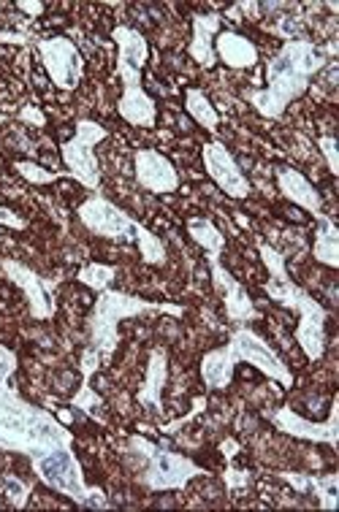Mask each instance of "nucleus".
Instances as JSON below:
<instances>
[{
	"label": "nucleus",
	"mask_w": 339,
	"mask_h": 512,
	"mask_svg": "<svg viewBox=\"0 0 339 512\" xmlns=\"http://www.w3.org/2000/svg\"><path fill=\"white\" fill-rule=\"evenodd\" d=\"M114 274H117V269L114 266H104V263H90V266H85V269L79 271V277L76 280L82 282V285H87V288L93 290H109V285H112Z\"/></svg>",
	"instance_id": "obj_28"
},
{
	"label": "nucleus",
	"mask_w": 339,
	"mask_h": 512,
	"mask_svg": "<svg viewBox=\"0 0 339 512\" xmlns=\"http://www.w3.org/2000/svg\"><path fill=\"white\" fill-rule=\"evenodd\" d=\"M109 136L104 125H98L93 120H79L76 122L74 139L66 141L60 155H63V163L68 166V174L85 185L87 190H98L101 187V168H98V160H95L93 147L98 141H104Z\"/></svg>",
	"instance_id": "obj_7"
},
{
	"label": "nucleus",
	"mask_w": 339,
	"mask_h": 512,
	"mask_svg": "<svg viewBox=\"0 0 339 512\" xmlns=\"http://www.w3.org/2000/svg\"><path fill=\"white\" fill-rule=\"evenodd\" d=\"M79 220L93 233L114 239V242H131L133 236H136V220L101 196H93L90 201L79 206Z\"/></svg>",
	"instance_id": "obj_10"
},
{
	"label": "nucleus",
	"mask_w": 339,
	"mask_h": 512,
	"mask_svg": "<svg viewBox=\"0 0 339 512\" xmlns=\"http://www.w3.org/2000/svg\"><path fill=\"white\" fill-rule=\"evenodd\" d=\"M277 187H280V193H283L288 201L307 209L312 217L323 215V201L321 196H318V190H315V187L307 182V177H302L299 171H293V168H280V171H277Z\"/></svg>",
	"instance_id": "obj_19"
},
{
	"label": "nucleus",
	"mask_w": 339,
	"mask_h": 512,
	"mask_svg": "<svg viewBox=\"0 0 339 512\" xmlns=\"http://www.w3.org/2000/svg\"><path fill=\"white\" fill-rule=\"evenodd\" d=\"M131 445L136 447V450H144V456L150 458V469H147V475H144V485H147L150 491H179V488H185L190 480L207 475V472L198 464H193L190 458L169 453V450L152 445V442H147V439L142 437H133Z\"/></svg>",
	"instance_id": "obj_6"
},
{
	"label": "nucleus",
	"mask_w": 339,
	"mask_h": 512,
	"mask_svg": "<svg viewBox=\"0 0 339 512\" xmlns=\"http://www.w3.org/2000/svg\"><path fill=\"white\" fill-rule=\"evenodd\" d=\"M188 233L198 247H204V252L209 255V261H220V255L226 250V236L217 231L215 223L201 220V217H193V220H188Z\"/></svg>",
	"instance_id": "obj_25"
},
{
	"label": "nucleus",
	"mask_w": 339,
	"mask_h": 512,
	"mask_svg": "<svg viewBox=\"0 0 339 512\" xmlns=\"http://www.w3.org/2000/svg\"><path fill=\"white\" fill-rule=\"evenodd\" d=\"M136 179L144 190L166 196V193H177L179 190V174L174 163L166 155L155 152V149H139L136 152Z\"/></svg>",
	"instance_id": "obj_15"
},
{
	"label": "nucleus",
	"mask_w": 339,
	"mask_h": 512,
	"mask_svg": "<svg viewBox=\"0 0 339 512\" xmlns=\"http://www.w3.org/2000/svg\"><path fill=\"white\" fill-rule=\"evenodd\" d=\"M6 496H9L11 507H17L22 510L25 504H28V496H30V488L22 480L17 477H6Z\"/></svg>",
	"instance_id": "obj_30"
},
{
	"label": "nucleus",
	"mask_w": 339,
	"mask_h": 512,
	"mask_svg": "<svg viewBox=\"0 0 339 512\" xmlns=\"http://www.w3.org/2000/svg\"><path fill=\"white\" fill-rule=\"evenodd\" d=\"M14 168L33 185H49V182H55L60 177H71L68 171H47V168H41L38 163H30V160H17Z\"/></svg>",
	"instance_id": "obj_29"
},
{
	"label": "nucleus",
	"mask_w": 339,
	"mask_h": 512,
	"mask_svg": "<svg viewBox=\"0 0 339 512\" xmlns=\"http://www.w3.org/2000/svg\"><path fill=\"white\" fill-rule=\"evenodd\" d=\"M215 57L231 68H253L258 63V49L234 30H223L215 36Z\"/></svg>",
	"instance_id": "obj_20"
},
{
	"label": "nucleus",
	"mask_w": 339,
	"mask_h": 512,
	"mask_svg": "<svg viewBox=\"0 0 339 512\" xmlns=\"http://www.w3.org/2000/svg\"><path fill=\"white\" fill-rule=\"evenodd\" d=\"M220 14H196L193 17V41H190V57L201 68H212L217 63L215 57V36L220 33Z\"/></svg>",
	"instance_id": "obj_17"
},
{
	"label": "nucleus",
	"mask_w": 339,
	"mask_h": 512,
	"mask_svg": "<svg viewBox=\"0 0 339 512\" xmlns=\"http://www.w3.org/2000/svg\"><path fill=\"white\" fill-rule=\"evenodd\" d=\"M204 166H207V174L215 179V185L231 198H247L250 196V182L242 174V168L234 160V155L228 152L226 144L220 141H209L204 144Z\"/></svg>",
	"instance_id": "obj_11"
},
{
	"label": "nucleus",
	"mask_w": 339,
	"mask_h": 512,
	"mask_svg": "<svg viewBox=\"0 0 339 512\" xmlns=\"http://www.w3.org/2000/svg\"><path fill=\"white\" fill-rule=\"evenodd\" d=\"M142 312H169L174 317L185 315V309L174 307V304H158V301H144V298L128 296L120 290H101V296L95 301L93 315H90V347L101 353L104 364L114 355L120 345V334L117 326L125 317H136Z\"/></svg>",
	"instance_id": "obj_4"
},
{
	"label": "nucleus",
	"mask_w": 339,
	"mask_h": 512,
	"mask_svg": "<svg viewBox=\"0 0 339 512\" xmlns=\"http://www.w3.org/2000/svg\"><path fill=\"white\" fill-rule=\"evenodd\" d=\"M166 380H169V355L166 350H152L150 364H147V374H144V385L139 391V404L150 407L152 412H163V388H166Z\"/></svg>",
	"instance_id": "obj_18"
},
{
	"label": "nucleus",
	"mask_w": 339,
	"mask_h": 512,
	"mask_svg": "<svg viewBox=\"0 0 339 512\" xmlns=\"http://www.w3.org/2000/svg\"><path fill=\"white\" fill-rule=\"evenodd\" d=\"M318 236H315V261L339 269V231L329 215H318Z\"/></svg>",
	"instance_id": "obj_24"
},
{
	"label": "nucleus",
	"mask_w": 339,
	"mask_h": 512,
	"mask_svg": "<svg viewBox=\"0 0 339 512\" xmlns=\"http://www.w3.org/2000/svg\"><path fill=\"white\" fill-rule=\"evenodd\" d=\"M30 461L36 466V475L41 477V483H47L49 488L68 496L79 507H87V510H109L112 507L101 488H93V485L85 483L82 466L76 461L71 445L52 447L47 453L33 456Z\"/></svg>",
	"instance_id": "obj_5"
},
{
	"label": "nucleus",
	"mask_w": 339,
	"mask_h": 512,
	"mask_svg": "<svg viewBox=\"0 0 339 512\" xmlns=\"http://www.w3.org/2000/svg\"><path fill=\"white\" fill-rule=\"evenodd\" d=\"M226 483L228 488H242V485L250 483V475H247V472H228Z\"/></svg>",
	"instance_id": "obj_37"
},
{
	"label": "nucleus",
	"mask_w": 339,
	"mask_h": 512,
	"mask_svg": "<svg viewBox=\"0 0 339 512\" xmlns=\"http://www.w3.org/2000/svg\"><path fill=\"white\" fill-rule=\"evenodd\" d=\"M74 434L60 426L49 412L19 399L6 382H0V447L25 456L47 453L52 447H68Z\"/></svg>",
	"instance_id": "obj_2"
},
{
	"label": "nucleus",
	"mask_w": 339,
	"mask_h": 512,
	"mask_svg": "<svg viewBox=\"0 0 339 512\" xmlns=\"http://www.w3.org/2000/svg\"><path fill=\"white\" fill-rule=\"evenodd\" d=\"M185 109H188L190 117H193L204 131L209 133L217 131V125H220V114L215 112V106L209 103V98L201 93V90L190 87L188 93H185Z\"/></svg>",
	"instance_id": "obj_26"
},
{
	"label": "nucleus",
	"mask_w": 339,
	"mask_h": 512,
	"mask_svg": "<svg viewBox=\"0 0 339 512\" xmlns=\"http://www.w3.org/2000/svg\"><path fill=\"white\" fill-rule=\"evenodd\" d=\"M288 485H293L296 491L302 494H312L321 499L323 510H337V488H339V475H291V472H283L280 475Z\"/></svg>",
	"instance_id": "obj_22"
},
{
	"label": "nucleus",
	"mask_w": 339,
	"mask_h": 512,
	"mask_svg": "<svg viewBox=\"0 0 339 512\" xmlns=\"http://www.w3.org/2000/svg\"><path fill=\"white\" fill-rule=\"evenodd\" d=\"M133 242L139 244V252H142V261L150 263V266H163L166 263V247L152 231H147L142 223H136V236Z\"/></svg>",
	"instance_id": "obj_27"
},
{
	"label": "nucleus",
	"mask_w": 339,
	"mask_h": 512,
	"mask_svg": "<svg viewBox=\"0 0 339 512\" xmlns=\"http://www.w3.org/2000/svg\"><path fill=\"white\" fill-rule=\"evenodd\" d=\"M3 122H6V114L0 112V125H3Z\"/></svg>",
	"instance_id": "obj_39"
},
{
	"label": "nucleus",
	"mask_w": 339,
	"mask_h": 512,
	"mask_svg": "<svg viewBox=\"0 0 339 512\" xmlns=\"http://www.w3.org/2000/svg\"><path fill=\"white\" fill-rule=\"evenodd\" d=\"M17 9H22L25 14H30V17L36 19V17H41V14H44V3H38V0H19Z\"/></svg>",
	"instance_id": "obj_36"
},
{
	"label": "nucleus",
	"mask_w": 339,
	"mask_h": 512,
	"mask_svg": "<svg viewBox=\"0 0 339 512\" xmlns=\"http://www.w3.org/2000/svg\"><path fill=\"white\" fill-rule=\"evenodd\" d=\"M101 364H104L101 353H98V350H93V347H87L85 353H82V382H87V385H90V377H93V374L101 369Z\"/></svg>",
	"instance_id": "obj_32"
},
{
	"label": "nucleus",
	"mask_w": 339,
	"mask_h": 512,
	"mask_svg": "<svg viewBox=\"0 0 339 512\" xmlns=\"http://www.w3.org/2000/svg\"><path fill=\"white\" fill-rule=\"evenodd\" d=\"M201 377L215 391H223V388L231 385V380H234V361L228 358L226 347L204 355V361H201Z\"/></svg>",
	"instance_id": "obj_23"
},
{
	"label": "nucleus",
	"mask_w": 339,
	"mask_h": 512,
	"mask_svg": "<svg viewBox=\"0 0 339 512\" xmlns=\"http://www.w3.org/2000/svg\"><path fill=\"white\" fill-rule=\"evenodd\" d=\"M318 147L326 155V163H329V171L337 177L339 174V158H337V139L334 136H321L318 139Z\"/></svg>",
	"instance_id": "obj_33"
},
{
	"label": "nucleus",
	"mask_w": 339,
	"mask_h": 512,
	"mask_svg": "<svg viewBox=\"0 0 339 512\" xmlns=\"http://www.w3.org/2000/svg\"><path fill=\"white\" fill-rule=\"evenodd\" d=\"M0 225H6V228H14V231H22V228H25V220L14 215L11 209H3V206H0Z\"/></svg>",
	"instance_id": "obj_35"
},
{
	"label": "nucleus",
	"mask_w": 339,
	"mask_h": 512,
	"mask_svg": "<svg viewBox=\"0 0 339 512\" xmlns=\"http://www.w3.org/2000/svg\"><path fill=\"white\" fill-rule=\"evenodd\" d=\"M3 274L17 285L30 304V315L36 320H52L55 317V301L49 296V282L41 280L36 271H30L28 266H22L17 261H3L0 263Z\"/></svg>",
	"instance_id": "obj_14"
},
{
	"label": "nucleus",
	"mask_w": 339,
	"mask_h": 512,
	"mask_svg": "<svg viewBox=\"0 0 339 512\" xmlns=\"http://www.w3.org/2000/svg\"><path fill=\"white\" fill-rule=\"evenodd\" d=\"M337 49V44L331 47H315L307 38H293L285 41L283 49L269 60L266 66V90H253L247 95L258 114H264L269 120H280L288 109V103L293 98L307 93L312 76L321 74L326 66V57Z\"/></svg>",
	"instance_id": "obj_1"
},
{
	"label": "nucleus",
	"mask_w": 339,
	"mask_h": 512,
	"mask_svg": "<svg viewBox=\"0 0 339 512\" xmlns=\"http://www.w3.org/2000/svg\"><path fill=\"white\" fill-rule=\"evenodd\" d=\"M36 49L44 68H47L49 79L60 87V90H76L82 76H85V60L79 55L74 41L57 36V38H44L36 41Z\"/></svg>",
	"instance_id": "obj_9"
},
{
	"label": "nucleus",
	"mask_w": 339,
	"mask_h": 512,
	"mask_svg": "<svg viewBox=\"0 0 339 512\" xmlns=\"http://www.w3.org/2000/svg\"><path fill=\"white\" fill-rule=\"evenodd\" d=\"M226 353L228 358L234 361V366L239 364V361H245V364H253L258 372H264L266 377L283 382L285 388H291L293 385V374L288 372V366L283 364V358L274 353L272 347L266 345L261 336L253 334L250 328H236L234 336H231V342L226 345Z\"/></svg>",
	"instance_id": "obj_8"
},
{
	"label": "nucleus",
	"mask_w": 339,
	"mask_h": 512,
	"mask_svg": "<svg viewBox=\"0 0 339 512\" xmlns=\"http://www.w3.org/2000/svg\"><path fill=\"white\" fill-rule=\"evenodd\" d=\"M261 258H264L266 269L272 274V280L266 282L264 290L266 296L274 298L277 304L283 307H291L299 312V326H296V342L304 350V355L310 358L312 364L321 361L323 353H326V320H329V312L321 307V301L307 293L299 285H293L288 271H285V258L280 252L269 247V244H261Z\"/></svg>",
	"instance_id": "obj_3"
},
{
	"label": "nucleus",
	"mask_w": 339,
	"mask_h": 512,
	"mask_svg": "<svg viewBox=\"0 0 339 512\" xmlns=\"http://www.w3.org/2000/svg\"><path fill=\"white\" fill-rule=\"evenodd\" d=\"M209 266H212V282H215V288L223 293V298H226V315L231 317L234 323L258 320L261 312L255 309L250 293H247L223 266H220V261H209Z\"/></svg>",
	"instance_id": "obj_16"
},
{
	"label": "nucleus",
	"mask_w": 339,
	"mask_h": 512,
	"mask_svg": "<svg viewBox=\"0 0 339 512\" xmlns=\"http://www.w3.org/2000/svg\"><path fill=\"white\" fill-rule=\"evenodd\" d=\"M19 120L30 122V125H36V128H44V125H47V117L38 112L36 106H25V109L19 112Z\"/></svg>",
	"instance_id": "obj_34"
},
{
	"label": "nucleus",
	"mask_w": 339,
	"mask_h": 512,
	"mask_svg": "<svg viewBox=\"0 0 339 512\" xmlns=\"http://www.w3.org/2000/svg\"><path fill=\"white\" fill-rule=\"evenodd\" d=\"M117 112L125 122H131L136 128H155V120H158V106H155L150 95L144 93V87L125 90Z\"/></svg>",
	"instance_id": "obj_21"
},
{
	"label": "nucleus",
	"mask_w": 339,
	"mask_h": 512,
	"mask_svg": "<svg viewBox=\"0 0 339 512\" xmlns=\"http://www.w3.org/2000/svg\"><path fill=\"white\" fill-rule=\"evenodd\" d=\"M112 38L117 41V49H120V55H117V76L123 79L125 90L142 87L144 66H147V57H150L147 38L139 30L125 28V25L114 28Z\"/></svg>",
	"instance_id": "obj_12"
},
{
	"label": "nucleus",
	"mask_w": 339,
	"mask_h": 512,
	"mask_svg": "<svg viewBox=\"0 0 339 512\" xmlns=\"http://www.w3.org/2000/svg\"><path fill=\"white\" fill-rule=\"evenodd\" d=\"M220 450L226 453V458H234V456H236V450H239V445H236L234 439H226V442L220 445Z\"/></svg>",
	"instance_id": "obj_38"
},
{
	"label": "nucleus",
	"mask_w": 339,
	"mask_h": 512,
	"mask_svg": "<svg viewBox=\"0 0 339 512\" xmlns=\"http://www.w3.org/2000/svg\"><path fill=\"white\" fill-rule=\"evenodd\" d=\"M71 404H74L76 410L95 412L98 407H101V396H98V393H93V388H90L87 382H82V388H79V393H76Z\"/></svg>",
	"instance_id": "obj_31"
},
{
	"label": "nucleus",
	"mask_w": 339,
	"mask_h": 512,
	"mask_svg": "<svg viewBox=\"0 0 339 512\" xmlns=\"http://www.w3.org/2000/svg\"><path fill=\"white\" fill-rule=\"evenodd\" d=\"M339 399H334L329 410V420L326 423H310L302 415H296L291 407L272 412V423L283 434H291L296 439H310V442H326V445L337 447L339 442Z\"/></svg>",
	"instance_id": "obj_13"
}]
</instances>
